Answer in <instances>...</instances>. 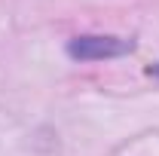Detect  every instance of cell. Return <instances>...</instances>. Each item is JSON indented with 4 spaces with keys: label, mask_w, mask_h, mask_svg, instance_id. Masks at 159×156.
Wrapping results in <instances>:
<instances>
[{
    "label": "cell",
    "mask_w": 159,
    "mask_h": 156,
    "mask_svg": "<svg viewBox=\"0 0 159 156\" xmlns=\"http://www.w3.org/2000/svg\"><path fill=\"white\" fill-rule=\"evenodd\" d=\"M150 74H156V77H159V64H156V67H150Z\"/></svg>",
    "instance_id": "2"
},
{
    "label": "cell",
    "mask_w": 159,
    "mask_h": 156,
    "mask_svg": "<svg viewBox=\"0 0 159 156\" xmlns=\"http://www.w3.org/2000/svg\"><path fill=\"white\" fill-rule=\"evenodd\" d=\"M67 52L80 61H98V58H116L122 52H132L129 40H116V37H77Z\"/></svg>",
    "instance_id": "1"
}]
</instances>
